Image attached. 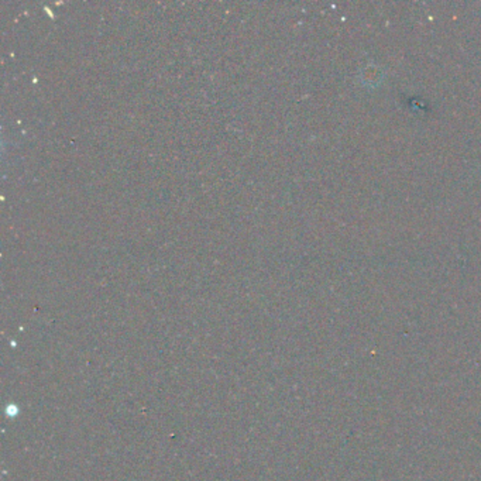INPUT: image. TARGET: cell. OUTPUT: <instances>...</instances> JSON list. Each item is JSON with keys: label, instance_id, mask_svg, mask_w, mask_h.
Instances as JSON below:
<instances>
[]
</instances>
